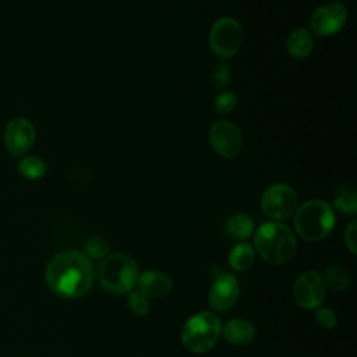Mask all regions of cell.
Wrapping results in <instances>:
<instances>
[{"instance_id": "cell-1", "label": "cell", "mask_w": 357, "mask_h": 357, "mask_svg": "<svg viewBox=\"0 0 357 357\" xmlns=\"http://www.w3.org/2000/svg\"><path fill=\"white\" fill-rule=\"evenodd\" d=\"M46 283L61 298L85 296L95 280V266L89 257L77 250L56 254L46 266Z\"/></svg>"}, {"instance_id": "cell-2", "label": "cell", "mask_w": 357, "mask_h": 357, "mask_svg": "<svg viewBox=\"0 0 357 357\" xmlns=\"http://www.w3.org/2000/svg\"><path fill=\"white\" fill-rule=\"evenodd\" d=\"M254 250L271 265H283L293 258L297 240L293 231L280 222H265L254 234Z\"/></svg>"}, {"instance_id": "cell-3", "label": "cell", "mask_w": 357, "mask_h": 357, "mask_svg": "<svg viewBox=\"0 0 357 357\" xmlns=\"http://www.w3.org/2000/svg\"><path fill=\"white\" fill-rule=\"evenodd\" d=\"M333 208L321 199H311L294 212L296 233L305 241L324 240L335 226Z\"/></svg>"}, {"instance_id": "cell-4", "label": "cell", "mask_w": 357, "mask_h": 357, "mask_svg": "<svg viewBox=\"0 0 357 357\" xmlns=\"http://www.w3.org/2000/svg\"><path fill=\"white\" fill-rule=\"evenodd\" d=\"M222 336V321L211 311H201L190 317L181 328L183 346L195 354L212 350Z\"/></svg>"}, {"instance_id": "cell-5", "label": "cell", "mask_w": 357, "mask_h": 357, "mask_svg": "<svg viewBox=\"0 0 357 357\" xmlns=\"http://www.w3.org/2000/svg\"><path fill=\"white\" fill-rule=\"evenodd\" d=\"M138 275V265L134 258L123 252L105 257L98 268L100 286L113 294L130 293L137 283Z\"/></svg>"}, {"instance_id": "cell-6", "label": "cell", "mask_w": 357, "mask_h": 357, "mask_svg": "<svg viewBox=\"0 0 357 357\" xmlns=\"http://www.w3.org/2000/svg\"><path fill=\"white\" fill-rule=\"evenodd\" d=\"M209 47L220 59L233 57L243 43V28L231 17L219 18L209 31Z\"/></svg>"}, {"instance_id": "cell-7", "label": "cell", "mask_w": 357, "mask_h": 357, "mask_svg": "<svg viewBox=\"0 0 357 357\" xmlns=\"http://www.w3.org/2000/svg\"><path fill=\"white\" fill-rule=\"evenodd\" d=\"M261 208L272 220H286L293 216L297 209V195L294 190L286 184H272L261 197Z\"/></svg>"}, {"instance_id": "cell-8", "label": "cell", "mask_w": 357, "mask_h": 357, "mask_svg": "<svg viewBox=\"0 0 357 357\" xmlns=\"http://www.w3.org/2000/svg\"><path fill=\"white\" fill-rule=\"evenodd\" d=\"M208 138L215 152L227 159L240 155L244 146V139L240 128L234 123L227 120L213 123L209 128Z\"/></svg>"}, {"instance_id": "cell-9", "label": "cell", "mask_w": 357, "mask_h": 357, "mask_svg": "<svg viewBox=\"0 0 357 357\" xmlns=\"http://www.w3.org/2000/svg\"><path fill=\"white\" fill-rule=\"evenodd\" d=\"M347 21V10L342 3L331 1L314 10L310 28L317 36H332L337 33Z\"/></svg>"}, {"instance_id": "cell-10", "label": "cell", "mask_w": 357, "mask_h": 357, "mask_svg": "<svg viewBox=\"0 0 357 357\" xmlns=\"http://www.w3.org/2000/svg\"><path fill=\"white\" fill-rule=\"evenodd\" d=\"M293 294L296 303L304 310H315L321 307L326 297V284L324 278L315 271L304 272L297 278Z\"/></svg>"}, {"instance_id": "cell-11", "label": "cell", "mask_w": 357, "mask_h": 357, "mask_svg": "<svg viewBox=\"0 0 357 357\" xmlns=\"http://www.w3.org/2000/svg\"><path fill=\"white\" fill-rule=\"evenodd\" d=\"M240 294V286L234 275L220 273L212 282L208 291V301L212 310L218 312L227 311L234 307Z\"/></svg>"}, {"instance_id": "cell-12", "label": "cell", "mask_w": 357, "mask_h": 357, "mask_svg": "<svg viewBox=\"0 0 357 357\" xmlns=\"http://www.w3.org/2000/svg\"><path fill=\"white\" fill-rule=\"evenodd\" d=\"M35 137L32 123L24 117H15L4 130V145L13 156H21L33 146Z\"/></svg>"}, {"instance_id": "cell-13", "label": "cell", "mask_w": 357, "mask_h": 357, "mask_svg": "<svg viewBox=\"0 0 357 357\" xmlns=\"http://www.w3.org/2000/svg\"><path fill=\"white\" fill-rule=\"evenodd\" d=\"M135 286L146 298H163L173 290V280L165 272L149 269L138 275Z\"/></svg>"}, {"instance_id": "cell-14", "label": "cell", "mask_w": 357, "mask_h": 357, "mask_svg": "<svg viewBox=\"0 0 357 357\" xmlns=\"http://www.w3.org/2000/svg\"><path fill=\"white\" fill-rule=\"evenodd\" d=\"M222 335L230 344L247 346L255 339L257 331L250 321L234 318L222 325Z\"/></svg>"}, {"instance_id": "cell-15", "label": "cell", "mask_w": 357, "mask_h": 357, "mask_svg": "<svg viewBox=\"0 0 357 357\" xmlns=\"http://www.w3.org/2000/svg\"><path fill=\"white\" fill-rule=\"evenodd\" d=\"M314 49V39L308 29L297 28L286 39V50L294 59L307 57Z\"/></svg>"}, {"instance_id": "cell-16", "label": "cell", "mask_w": 357, "mask_h": 357, "mask_svg": "<svg viewBox=\"0 0 357 357\" xmlns=\"http://www.w3.org/2000/svg\"><path fill=\"white\" fill-rule=\"evenodd\" d=\"M254 231V222L245 213H234L227 218L225 223V233L229 238L243 241Z\"/></svg>"}, {"instance_id": "cell-17", "label": "cell", "mask_w": 357, "mask_h": 357, "mask_svg": "<svg viewBox=\"0 0 357 357\" xmlns=\"http://www.w3.org/2000/svg\"><path fill=\"white\" fill-rule=\"evenodd\" d=\"M255 261V250L248 243L236 244L229 254V265L234 271L245 272L248 271Z\"/></svg>"}, {"instance_id": "cell-18", "label": "cell", "mask_w": 357, "mask_h": 357, "mask_svg": "<svg viewBox=\"0 0 357 357\" xmlns=\"http://www.w3.org/2000/svg\"><path fill=\"white\" fill-rule=\"evenodd\" d=\"M324 282L333 291H337V293L347 291L350 289V284H351V279H350L349 272L344 268L339 266V265H332L325 271Z\"/></svg>"}, {"instance_id": "cell-19", "label": "cell", "mask_w": 357, "mask_h": 357, "mask_svg": "<svg viewBox=\"0 0 357 357\" xmlns=\"http://www.w3.org/2000/svg\"><path fill=\"white\" fill-rule=\"evenodd\" d=\"M47 166L43 159L38 156H28L20 160L18 172L22 177L29 180H38L46 174Z\"/></svg>"}, {"instance_id": "cell-20", "label": "cell", "mask_w": 357, "mask_h": 357, "mask_svg": "<svg viewBox=\"0 0 357 357\" xmlns=\"http://www.w3.org/2000/svg\"><path fill=\"white\" fill-rule=\"evenodd\" d=\"M333 206L337 209L340 213L344 215H354L357 212V194L354 190L340 187L335 199H333Z\"/></svg>"}, {"instance_id": "cell-21", "label": "cell", "mask_w": 357, "mask_h": 357, "mask_svg": "<svg viewBox=\"0 0 357 357\" xmlns=\"http://www.w3.org/2000/svg\"><path fill=\"white\" fill-rule=\"evenodd\" d=\"M85 255L89 257L91 259H103L105 257L109 255L110 244L105 237L100 236H93L85 243Z\"/></svg>"}, {"instance_id": "cell-22", "label": "cell", "mask_w": 357, "mask_h": 357, "mask_svg": "<svg viewBox=\"0 0 357 357\" xmlns=\"http://www.w3.org/2000/svg\"><path fill=\"white\" fill-rule=\"evenodd\" d=\"M127 304H128L130 311L132 314H135V315H139V317H144V315L149 314V311H151V301H149V298H146L138 290L137 291L131 290L128 293Z\"/></svg>"}, {"instance_id": "cell-23", "label": "cell", "mask_w": 357, "mask_h": 357, "mask_svg": "<svg viewBox=\"0 0 357 357\" xmlns=\"http://www.w3.org/2000/svg\"><path fill=\"white\" fill-rule=\"evenodd\" d=\"M236 106H237V96L231 91L220 92L213 102V107L218 114H229L236 109Z\"/></svg>"}, {"instance_id": "cell-24", "label": "cell", "mask_w": 357, "mask_h": 357, "mask_svg": "<svg viewBox=\"0 0 357 357\" xmlns=\"http://www.w3.org/2000/svg\"><path fill=\"white\" fill-rule=\"evenodd\" d=\"M231 79V74H230V68L229 66L225 63V61H219L213 71H212V84L215 88L218 89H222L225 86L229 85Z\"/></svg>"}, {"instance_id": "cell-25", "label": "cell", "mask_w": 357, "mask_h": 357, "mask_svg": "<svg viewBox=\"0 0 357 357\" xmlns=\"http://www.w3.org/2000/svg\"><path fill=\"white\" fill-rule=\"evenodd\" d=\"M315 321L324 329H333L337 324L336 314L329 307H318L315 308Z\"/></svg>"}, {"instance_id": "cell-26", "label": "cell", "mask_w": 357, "mask_h": 357, "mask_svg": "<svg viewBox=\"0 0 357 357\" xmlns=\"http://www.w3.org/2000/svg\"><path fill=\"white\" fill-rule=\"evenodd\" d=\"M344 243L349 251L356 255L357 254V222L353 219L344 230Z\"/></svg>"}]
</instances>
